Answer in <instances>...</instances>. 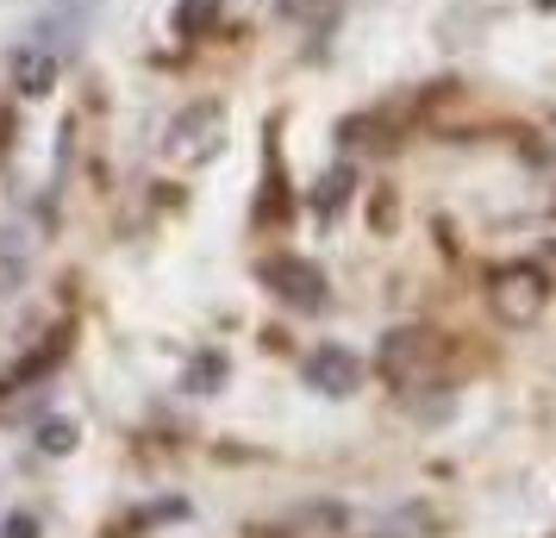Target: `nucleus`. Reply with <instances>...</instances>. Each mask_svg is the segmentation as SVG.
Returning a JSON list of instances; mask_svg holds the SVG:
<instances>
[{
    "label": "nucleus",
    "instance_id": "7",
    "mask_svg": "<svg viewBox=\"0 0 556 538\" xmlns=\"http://www.w3.org/2000/svg\"><path fill=\"white\" fill-rule=\"evenodd\" d=\"M81 26H88V0H76L70 13H45V20H38L31 32H38V45H45V51L63 63V57H76V51H81Z\"/></svg>",
    "mask_w": 556,
    "mask_h": 538
},
{
    "label": "nucleus",
    "instance_id": "8",
    "mask_svg": "<svg viewBox=\"0 0 556 538\" xmlns=\"http://www.w3.org/2000/svg\"><path fill=\"white\" fill-rule=\"evenodd\" d=\"M294 538H344L351 533V513L338 508V501H306V508H294Z\"/></svg>",
    "mask_w": 556,
    "mask_h": 538
},
{
    "label": "nucleus",
    "instance_id": "2",
    "mask_svg": "<svg viewBox=\"0 0 556 538\" xmlns=\"http://www.w3.org/2000/svg\"><path fill=\"white\" fill-rule=\"evenodd\" d=\"M438 358H444V345H438V333L431 326H394V333L381 338V351H376V370L388 376V383H426L431 370H438Z\"/></svg>",
    "mask_w": 556,
    "mask_h": 538
},
{
    "label": "nucleus",
    "instance_id": "15",
    "mask_svg": "<svg viewBox=\"0 0 556 538\" xmlns=\"http://www.w3.org/2000/svg\"><path fill=\"white\" fill-rule=\"evenodd\" d=\"M544 7H556V0H544Z\"/></svg>",
    "mask_w": 556,
    "mask_h": 538
},
{
    "label": "nucleus",
    "instance_id": "9",
    "mask_svg": "<svg viewBox=\"0 0 556 538\" xmlns=\"http://www.w3.org/2000/svg\"><path fill=\"white\" fill-rule=\"evenodd\" d=\"M26 270H31V257H26V238L13 226H0V295H13V288H26Z\"/></svg>",
    "mask_w": 556,
    "mask_h": 538
},
{
    "label": "nucleus",
    "instance_id": "10",
    "mask_svg": "<svg viewBox=\"0 0 556 538\" xmlns=\"http://www.w3.org/2000/svg\"><path fill=\"white\" fill-rule=\"evenodd\" d=\"M219 26V0H181L176 7V32L181 38H201V32Z\"/></svg>",
    "mask_w": 556,
    "mask_h": 538
},
{
    "label": "nucleus",
    "instance_id": "11",
    "mask_svg": "<svg viewBox=\"0 0 556 538\" xmlns=\"http://www.w3.org/2000/svg\"><path fill=\"white\" fill-rule=\"evenodd\" d=\"M219 376H226V358H219V351H206V358L188 363L181 388H188V395H213V388H219Z\"/></svg>",
    "mask_w": 556,
    "mask_h": 538
},
{
    "label": "nucleus",
    "instance_id": "12",
    "mask_svg": "<svg viewBox=\"0 0 556 538\" xmlns=\"http://www.w3.org/2000/svg\"><path fill=\"white\" fill-rule=\"evenodd\" d=\"M344 195H351V170H331V176L313 188V213H319V220H331V213L344 207Z\"/></svg>",
    "mask_w": 556,
    "mask_h": 538
},
{
    "label": "nucleus",
    "instance_id": "1",
    "mask_svg": "<svg viewBox=\"0 0 556 538\" xmlns=\"http://www.w3.org/2000/svg\"><path fill=\"white\" fill-rule=\"evenodd\" d=\"M488 308L501 326H531V320H544L551 308V283H544V270H531V263H506L488 276Z\"/></svg>",
    "mask_w": 556,
    "mask_h": 538
},
{
    "label": "nucleus",
    "instance_id": "4",
    "mask_svg": "<svg viewBox=\"0 0 556 538\" xmlns=\"http://www.w3.org/2000/svg\"><path fill=\"white\" fill-rule=\"evenodd\" d=\"M219 138H226V107L219 101H194V107H181L176 120H169L163 157H169V163H201V157L219 151Z\"/></svg>",
    "mask_w": 556,
    "mask_h": 538
},
{
    "label": "nucleus",
    "instance_id": "13",
    "mask_svg": "<svg viewBox=\"0 0 556 538\" xmlns=\"http://www.w3.org/2000/svg\"><path fill=\"white\" fill-rule=\"evenodd\" d=\"M38 445H45L51 458H70V451H76V426H70V420H45V426H38Z\"/></svg>",
    "mask_w": 556,
    "mask_h": 538
},
{
    "label": "nucleus",
    "instance_id": "6",
    "mask_svg": "<svg viewBox=\"0 0 556 538\" xmlns=\"http://www.w3.org/2000/svg\"><path fill=\"white\" fill-rule=\"evenodd\" d=\"M7 76H13V88H20L26 101H45L56 88V57L45 51L38 38H31V45H13V51H7Z\"/></svg>",
    "mask_w": 556,
    "mask_h": 538
},
{
    "label": "nucleus",
    "instance_id": "3",
    "mask_svg": "<svg viewBox=\"0 0 556 538\" xmlns=\"http://www.w3.org/2000/svg\"><path fill=\"white\" fill-rule=\"evenodd\" d=\"M263 288L276 295V301H288V308H301V313H319L331 301V288H326V270L319 263H306V257L294 251H276V257H263Z\"/></svg>",
    "mask_w": 556,
    "mask_h": 538
},
{
    "label": "nucleus",
    "instance_id": "5",
    "mask_svg": "<svg viewBox=\"0 0 556 538\" xmlns=\"http://www.w3.org/2000/svg\"><path fill=\"white\" fill-rule=\"evenodd\" d=\"M306 383L319 388V395H331V401H344V395L363 388V358L344 351V345H319V351L306 358Z\"/></svg>",
    "mask_w": 556,
    "mask_h": 538
},
{
    "label": "nucleus",
    "instance_id": "14",
    "mask_svg": "<svg viewBox=\"0 0 556 538\" xmlns=\"http://www.w3.org/2000/svg\"><path fill=\"white\" fill-rule=\"evenodd\" d=\"M0 538H38V520H31V513H7Z\"/></svg>",
    "mask_w": 556,
    "mask_h": 538
}]
</instances>
